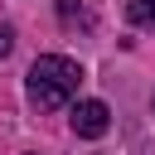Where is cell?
I'll use <instances>...</instances> for the list:
<instances>
[{"instance_id": "obj_1", "label": "cell", "mask_w": 155, "mask_h": 155, "mask_svg": "<svg viewBox=\"0 0 155 155\" xmlns=\"http://www.w3.org/2000/svg\"><path fill=\"white\" fill-rule=\"evenodd\" d=\"M78 82H82V68H78L73 58H63V53H44V58H34L24 87H29V102H34L39 111H58L63 102H73Z\"/></svg>"}, {"instance_id": "obj_4", "label": "cell", "mask_w": 155, "mask_h": 155, "mask_svg": "<svg viewBox=\"0 0 155 155\" xmlns=\"http://www.w3.org/2000/svg\"><path fill=\"white\" fill-rule=\"evenodd\" d=\"M10 48H15V29H10V24H0V58H5Z\"/></svg>"}, {"instance_id": "obj_2", "label": "cell", "mask_w": 155, "mask_h": 155, "mask_svg": "<svg viewBox=\"0 0 155 155\" xmlns=\"http://www.w3.org/2000/svg\"><path fill=\"white\" fill-rule=\"evenodd\" d=\"M107 126H111L107 102L87 97V102H78V107H73V131H78L82 140H102V136H107Z\"/></svg>"}, {"instance_id": "obj_3", "label": "cell", "mask_w": 155, "mask_h": 155, "mask_svg": "<svg viewBox=\"0 0 155 155\" xmlns=\"http://www.w3.org/2000/svg\"><path fill=\"white\" fill-rule=\"evenodd\" d=\"M126 19L136 29H155V0H126Z\"/></svg>"}]
</instances>
